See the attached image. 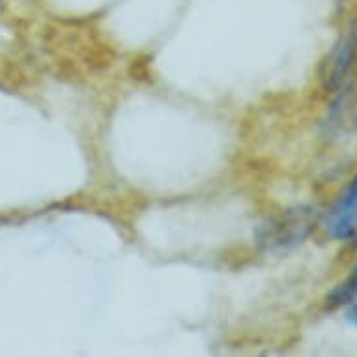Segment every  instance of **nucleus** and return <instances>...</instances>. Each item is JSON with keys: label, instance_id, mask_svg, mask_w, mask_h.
Segmentation results:
<instances>
[{"label": "nucleus", "instance_id": "20e7f679", "mask_svg": "<svg viewBox=\"0 0 357 357\" xmlns=\"http://www.w3.org/2000/svg\"><path fill=\"white\" fill-rule=\"evenodd\" d=\"M333 303L335 305H346L348 309V320L357 326V268L356 273L344 282L342 287L333 294Z\"/></svg>", "mask_w": 357, "mask_h": 357}, {"label": "nucleus", "instance_id": "7ed1b4c3", "mask_svg": "<svg viewBox=\"0 0 357 357\" xmlns=\"http://www.w3.org/2000/svg\"><path fill=\"white\" fill-rule=\"evenodd\" d=\"M326 227L329 234L337 240L348 241L357 238V178L351 180L329 210Z\"/></svg>", "mask_w": 357, "mask_h": 357}, {"label": "nucleus", "instance_id": "39448f33", "mask_svg": "<svg viewBox=\"0 0 357 357\" xmlns=\"http://www.w3.org/2000/svg\"><path fill=\"white\" fill-rule=\"evenodd\" d=\"M2 2H4V0H0V6H2Z\"/></svg>", "mask_w": 357, "mask_h": 357}, {"label": "nucleus", "instance_id": "f257e3e1", "mask_svg": "<svg viewBox=\"0 0 357 357\" xmlns=\"http://www.w3.org/2000/svg\"><path fill=\"white\" fill-rule=\"evenodd\" d=\"M357 56V19L351 21V24L342 32L340 40L331 51V54L326 60L322 71V82L328 90H335L342 84V81L348 75L351 64Z\"/></svg>", "mask_w": 357, "mask_h": 357}, {"label": "nucleus", "instance_id": "f03ea898", "mask_svg": "<svg viewBox=\"0 0 357 357\" xmlns=\"http://www.w3.org/2000/svg\"><path fill=\"white\" fill-rule=\"evenodd\" d=\"M310 229V213L305 210H290L284 215L268 222L262 229V243L268 247H288L298 243Z\"/></svg>", "mask_w": 357, "mask_h": 357}]
</instances>
